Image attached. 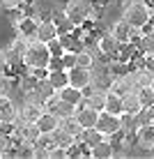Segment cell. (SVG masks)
Listing matches in <instances>:
<instances>
[{
	"mask_svg": "<svg viewBox=\"0 0 154 159\" xmlns=\"http://www.w3.org/2000/svg\"><path fill=\"white\" fill-rule=\"evenodd\" d=\"M51 58L53 56H51V51H48V44L35 39V42H30L28 51H25V56H23V62L28 65L30 69H35V67H48Z\"/></svg>",
	"mask_w": 154,
	"mask_h": 159,
	"instance_id": "2",
	"label": "cell"
},
{
	"mask_svg": "<svg viewBox=\"0 0 154 159\" xmlns=\"http://www.w3.org/2000/svg\"><path fill=\"white\" fill-rule=\"evenodd\" d=\"M131 74H134V81H136V85H138V88H147V85H152L154 69L143 67V69H136V72H131Z\"/></svg>",
	"mask_w": 154,
	"mask_h": 159,
	"instance_id": "23",
	"label": "cell"
},
{
	"mask_svg": "<svg viewBox=\"0 0 154 159\" xmlns=\"http://www.w3.org/2000/svg\"><path fill=\"white\" fill-rule=\"evenodd\" d=\"M129 67H131V72H136V69L147 67V56H145V53H140V51H136V56L129 60Z\"/></svg>",
	"mask_w": 154,
	"mask_h": 159,
	"instance_id": "31",
	"label": "cell"
},
{
	"mask_svg": "<svg viewBox=\"0 0 154 159\" xmlns=\"http://www.w3.org/2000/svg\"><path fill=\"white\" fill-rule=\"evenodd\" d=\"M136 30L138 28H134V25H131L129 21H124V19L115 21V23L111 25V32L117 37V42H131V37L136 35Z\"/></svg>",
	"mask_w": 154,
	"mask_h": 159,
	"instance_id": "10",
	"label": "cell"
},
{
	"mask_svg": "<svg viewBox=\"0 0 154 159\" xmlns=\"http://www.w3.org/2000/svg\"><path fill=\"white\" fill-rule=\"evenodd\" d=\"M37 127L42 129V134H53V131L60 127V118L53 111H46V108H44V113L39 116V120H37Z\"/></svg>",
	"mask_w": 154,
	"mask_h": 159,
	"instance_id": "12",
	"label": "cell"
},
{
	"mask_svg": "<svg viewBox=\"0 0 154 159\" xmlns=\"http://www.w3.org/2000/svg\"><path fill=\"white\" fill-rule=\"evenodd\" d=\"M67 157L71 159H78V157H90V148H87L83 141H74L67 150Z\"/></svg>",
	"mask_w": 154,
	"mask_h": 159,
	"instance_id": "27",
	"label": "cell"
},
{
	"mask_svg": "<svg viewBox=\"0 0 154 159\" xmlns=\"http://www.w3.org/2000/svg\"><path fill=\"white\" fill-rule=\"evenodd\" d=\"M95 127L108 139L111 134H115V131L120 129V116L108 113V111H99V118H97V125H95Z\"/></svg>",
	"mask_w": 154,
	"mask_h": 159,
	"instance_id": "4",
	"label": "cell"
},
{
	"mask_svg": "<svg viewBox=\"0 0 154 159\" xmlns=\"http://www.w3.org/2000/svg\"><path fill=\"white\" fill-rule=\"evenodd\" d=\"M37 30H39V19L37 16H19L16 19V32L23 35L28 42H35L37 39Z\"/></svg>",
	"mask_w": 154,
	"mask_h": 159,
	"instance_id": "3",
	"label": "cell"
},
{
	"mask_svg": "<svg viewBox=\"0 0 154 159\" xmlns=\"http://www.w3.org/2000/svg\"><path fill=\"white\" fill-rule=\"evenodd\" d=\"M136 118H138V125H152V116H150V108H140L138 113H136Z\"/></svg>",
	"mask_w": 154,
	"mask_h": 159,
	"instance_id": "36",
	"label": "cell"
},
{
	"mask_svg": "<svg viewBox=\"0 0 154 159\" xmlns=\"http://www.w3.org/2000/svg\"><path fill=\"white\" fill-rule=\"evenodd\" d=\"M140 99H138V90L134 92H126L122 97V113H138L140 111Z\"/></svg>",
	"mask_w": 154,
	"mask_h": 159,
	"instance_id": "19",
	"label": "cell"
},
{
	"mask_svg": "<svg viewBox=\"0 0 154 159\" xmlns=\"http://www.w3.org/2000/svg\"><path fill=\"white\" fill-rule=\"evenodd\" d=\"M138 51L145 53V56H154V32L140 35V39H138Z\"/></svg>",
	"mask_w": 154,
	"mask_h": 159,
	"instance_id": "28",
	"label": "cell"
},
{
	"mask_svg": "<svg viewBox=\"0 0 154 159\" xmlns=\"http://www.w3.org/2000/svg\"><path fill=\"white\" fill-rule=\"evenodd\" d=\"M106 69H108V74H111V79H117V76H124V74L131 72L129 62H120V60H113Z\"/></svg>",
	"mask_w": 154,
	"mask_h": 159,
	"instance_id": "29",
	"label": "cell"
},
{
	"mask_svg": "<svg viewBox=\"0 0 154 159\" xmlns=\"http://www.w3.org/2000/svg\"><path fill=\"white\" fill-rule=\"evenodd\" d=\"M136 143L143 150H152L154 145V125H143V127L136 131Z\"/></svg>",
	"mask_w": 154,
	"mask_h": 159,
	"instance_id": "13",
	"label": "cell"
},
{
	"mask_svg": "<svg viewBox=\"0 0 154 159\" xmlns=\"http://www.w3.org/2000/svg\"><path fill=\"white\" fill-rule=\"evenodd\" d=\"M58 95L62 97L64 102H71V104H83V90L81 88H74V85H67V88H62V90H58Z\"/></svg>",
	"mask_w": 154,
	"mask_h": 159,
	"instance_id": "21",
	"label": "cell"
},
{
	"mask_svg": "<svg viewBox=\"0 0 154 159\" xmlns=\"http://www.w3.org/2000/svg\"><path fill=\"white\" fill-rule=\"evenodd\" d=\"M44 113V106L42 104H32V102H23L19 108V122H37L39 116Z\"/></svg>",
	"mask_w": 154,
	"mask_h": 159,
	"instance_id": "9",
	"label": "cell"
},
{
	"mask_svg": "<svg viewBox=\"0 0 154 159\" xmlns=\"http://www.w3.org/2000/svg\"><path fill=\"white\" fill-rule=\"evenodd\" d=\"M152 21H154V12H152Z\"/></svg>",
	"mask_w": 154,
	"mask_h": 159,
	"instance_id": "43",
	"label": "cell"
},
{
	"mask_svg": "<svg viewBox=\"0 0 154 159\" xmlns=\"http://www.w3.org/2000/svg\"><path fill=\"white\" fill-rule=\"evenodd\" d=\"M92 83V69H87V67H71L69 69V85H74V88H87Z\"/></svg>",
	"mask_w": 154,
	"mask_h": 159,
	"instance_id": "7",
	"label": "cell"
},
{
	"mask_svg": "<svg viewBox=\"0 0 154 159\" xmlns=\"http://www.w3.org/2000/svg\"><path fill=\"white\" fill-rule=\"evenodd\" d=\"M150 88H152V90H154V79H152V85H150Z\"/></svg>",
	"mask_w": 154,
	"mask_h": 159,
	"instance_id": "41",
	"label": "cell"
},
{
	"mask_svg": "<svg viewBox=\"0 0 154 159\" xmlns=\"http://www.w3.org/2000/svg\"><path fill=\"white\" fill-rule=\"evenodd\" d=\"M92 12H95L92 0H67V5H64V16H67V21L74 28L83 25L92 16Z\"/></svg>",
	"mask_w": 154,
	"mask_h": 159,
	"instance_id": "1",
	"label": "cell"
},
{
	"mask_svg": "<svg viewBox=\"0 0 154 159\" xmlns=\"http://www.w3.org/2000/svg\"><path fill=\"white\" fill-rule=\"evenodd\" d=\"M138 99H140V106L143 108L154 106V90L150 85H147V88H138Z\"/></svg>",
	"mask_w": 154,
	"mask_h": 159,
	"instance_id": "30",
	"label": "cell"
},
{
	"mask_svg": "<svg viewBox=\"0 0 154 159\" xmlns=\"http://www.w3.org/2000/svg\"><path fill=\"white\" fill-rule=\"evenodd\" d=\"M32 157H35V159H48V150H44V148H35Z\"/></svg>",
	"mask_w": 154,
	"mask_h": 159,
	"instance_id": "40",
	"label": "cell"
},
{
	"mask_svg": "<svg viewBox=\"0 0 154 159\" xmlns=\"http://www.w3.org/2000/svg\"><path fill=\"white\" fill-rule=\"evenodd\" d=\"M103 111H108V113H115V116H120V113H122V97L108 90V95H106V106H103Z\"/></svg>",
	"mask_w": 154,
	"mask_h": 159,
	"instance_id": "25",
	"label": "cell"
},
{
	"mask_svg": "<svg viewBox=\"0 0 154 159\" xmlns=\"http://www.w3.org/2000/svg\"><path fill=\"white\" fill-rule=\"evenodd\" d=\"M76 65H78V62H76V53L74 51H64L62 53V67L71 69V67H76Z\"/></svg>",
	"mask_w": 154,
	"mask_h": 159,
	"instance_id": "34",
	"label": "cell"
},
{
	"mask_svg": "<svg viewBox=\"0 0 154 159\" xmlns=\"http://www.w3.org/2000/svg\"><path fill=\"white\" fill-rule=\"evenodd\" d=\"M53 141H55V145L64 148V150H69V145L76 141V136H71L69 131H64L62 127H58L55 131H53Z\"/></svg>",
	"mask_w": 154,
	"mask_h": 159,
	"instance_id": "26",
	"label": "cell"
},
{
	"mask_svg": "<svg viewBox=\"0 0 154 159\" xmlns=\"http://www.w3.org/2000/svg\"><path fill=\"white\" fill-rule=\"evenodd\" d=\"M60 127H62L64 131H69L71 136H76V139H78V136H81V131H83V127H81V122L76 120V116L60 118Z\"/></svg>",
	"mask_w": 154,
	"mask_h": 159,
	"instance_id": "24",
	"label": "cell"
},
{
	"mask_svg": "<svg viewBox=\"0 0 154 159\" xmlns=\"http://www.w3.org/2000/svg\"><path fill=\"white\" fill-rule=\"evenodd\" d=\"M150 152H152V155H154V145H152V150H150Z\"/></svg>",
	"mask_w": 154,
	"mask_h": 159,
	"instance_id": "42",
	"label": "cell"
},
{
	"mask_svg": "<svg viewBox=\"0 0 154 159\" xmlns=\"http://www.w3.org/2000/svg\"><path fill=\"white\" fill-rule=\"evenodd\" d=\"M60 35V30H58V23L55 21H39V30H37V39L39 42H51V39H55V37Z\"/></svg>",
	"mask_w": 154,
	"mask_h": 159,
	"instance_id": "14",
	"label": "cell"
},
{
	"mask_svg": "<svg viewBox=\"0 0 154 159\" xmlns=\"http://www.w3.org/2000/svg\"><path fill=\"white\" fill-rule=\"evenodd\" d=\"M12 69V65H9V58H7V51H0V79L2 76H7V72Z\"/></svg>",
	"mask_w": 154,
	"mask_h": 159,
	"instance_id": "33",
	"label": "cell"
},
{
	"mask_svg": "<svg viewBox=\"0 0 154 159\" xmlns=\"http://www.w3.org/2000/svg\"><path fill=\"white\" fill-rule=\"evenodd\" d=\"M108 90L115 92V95H120V97H124L126 92H134V90H138V85H136V81H134V74H124V76H117V79H113L111 81V85H108Z\"/></svg>",
	"mask_w": 154,
	"mask_h": 159,
	"instance_id": "5",
	"label": "cell"
},
{
	"mask_svg": "<svg viewBox=\"0 0 154 159\" xmlns=\"http://www.w3.org/2000/svg\"><path fill=\"white\" fill-rule=\"evenodd\" d=\"M90 157H95V159H111V157H115V150H113L111 141L108 139L99 141V143L90 150Z\"/></svg>",
	"mask_w": 154,
	"mask_h": 159,
	"instance_id": "16",
	"label": "cell"
},
{
	"mask_svg": "<svg viewBox=\"0 0 154 159\" xmlns=\"http://www.w3.org/2000/svg\"><path fill=\"white\" fill-rule=\"evenodd\" d=\"M48 51H51V56H62L64 53V46H62V42H60V37L48 42Z\"/></svg>",
	"mask_w": 154,
	"mask_h": 159,
	"instance_id": "35",
	"label": "cell"
},
{
	"mask_svg": "<svg viewBox=\"0 0 154 159\" xmlns=\"http://www.w3.org/2000/svg\"><path fill=\"white\" fill-rule=\"evenodd\" d=\"M120 129H124L129 136H136V131L140 129L136 113H120Z\"/></svg>",
	"mask_w": 154,
	"mask_h": 159,
	"instance_id": "17",
	"label": "cell"
},
{
	"mask_svg": "<svg viewBox=\"0 0 154 159\" xmlns=\"http://www.w3.org/2000/svg\"><path fill=\"white\" fill-rule=\"evenodd\" d=\"M103 139H106V136H103L97 127H90V129H83V131H81V136H78L76 141H83V143L92 150V148H95L99 141H103Z\"/></svg>",
	"mask_w": 154,
	"mask_h": 159,
	"instance_id": "18",
	"label": "cell"
},
{
	"mask_svg": "<svg viewBox=\"0 0 154 159\" xmlns=\"http://www.w3.org/2000/svg\"><path fill=\"white\" fill-rule=\"evenodd\" d=\"M23 0H0V7H5L7 12H14V9H21Z\"/></svg>",
	"mask_w": 154,
	"mask_h": 159,
	"instance_id": "37",
	"label": "cell"
},
{
	"mask_svg": "<svg viewBox=\"0 0 154 159\" xmlns=\"http://www.w3.org/2000/svg\"><path fill=\"white\" fill-rule=\"evenodd\" d=\"M35 148H44V150H48V152H51L53 148H55V141H53V134H42L39 139H37Z\"/></svg>",
	"mask_w": 154,
	"mask_h": 159,
	"instance_id": "32",
	"label": "cell"
},
{
	"mask_svg": "<svg viewBox=\"0 0 154 159\" xmlns=\"http://www.w3.org/2000/svg\"><path fill=\"white\" fill-rule=\"evenodd\" d=\"M136 51H138V46H136L134 42H120V44H117V48H115V53H113V60H120V62H129V60L136 56Z\"/></svg>",
	"mask_w": 154,
	"mask_h": 159,
	"instance_id": "15",
	"label": "cell"
},
{
	"mask_svg": "<svg viewBox=\"0 0 154 159\" xmlns=\"http://www.w3.org/2000/svg\"><path fill=\"white\" fill-rule=\"evenodd\" d=\"M64 157H67V150L60 148V145H55L51 152H48V159H64Z\"/></svg>",
	"mask_w": 154,
	"mask_h": 159,
	"instance_id": "39",
	"label": "cell"
},
{
	"mask_svg": "<svg viewBox=\"0 0 154 159\" xmlns=\"http://www.w3.org/2000/svg\"><path fill=\"white\" fill-rule=\"evenodd\" d=\"M37 92L42 95L44 104H46L48 99H53V97H58V88L53 85L48 79H44V81H37Z\"/></svg>",
	"mask_w": 154,
	"mask_h": 159,
	"instance_id": "22",
	"label": "cell"
},
{
	"mask_svg": "<svg viewBox=\"0 0 154 159\" xmlns=\"http://www.w3.org/2000/svg\"><path fill=\"white\" fill-rule=\"evenodd\" d=\"M19 118V106L9 95H0V122H16Z\"/></svg>",
	"mask_w": 154,
	"mask_h": 159,
	"instance_id": "8",
	"label": "cell"
},
{
	"mask_svg": "<svg viewBox=\"0 0 154 159\" xmlns=\"http://www.w3.org/2000/svg\"><path fill=\"white\" fill-rule=\"evenodd\" d=\"M76 120L81 122V127L83 129H90V127H95L97 125V118H99V111L97 108H92V106H87V104L83 102V104H78L76 106Z\"/></svg>",
	"mask_w": 154,
	"mask_h": 159,
	"instance_id": "6",
	"label": "cell"
},
{
	"mask_svg": "<svg viewBox=\"0 0 154 159\" xmlns=\"http://www.w3.org/2000/svg\"><path fill=\"white\" fill-rule=\"evenodd\" d=\"M30 74L35 76L37 81H44V79H48V74H51V69H48V67H35V69H30Z\"/></svg>",
	"mask_w": 154,
	"mask_h": 159,
	"instance_id": "38",
	"label": "cell"
},
{
	"mask_svg": "<svg viewBox=\"0 0 154 159\" xmlns=\"http://www.w3.org/2000/svg\"><path fill=\"white\" fill-rule=\"evenodd\" d=\"M117 37L113 35V32H101V35L97 37V48L101 56H113L115 48H117Z\"/></svg>",
	"mask_w": 154,
	"mask_h": 159,
	"instance_id": "11",
	"label": "cell"
},
{
	"mask_svg": "<svg viewBox=\"0 0 154 159\" xmlns=\"http://www.w3.org/2000/svg\"><path fill=\"white\" fill-rule=\"evenodd\" d=\"M48 81H51V83L55 85L58 90L67 88V85H69V69H64V67L51 69V74H48Z\"/></svg>",
	"mask_w": 154,
	"mask_h": 159,
	"instance_id": "20",
	"label": "cell"
}]
</instances>
